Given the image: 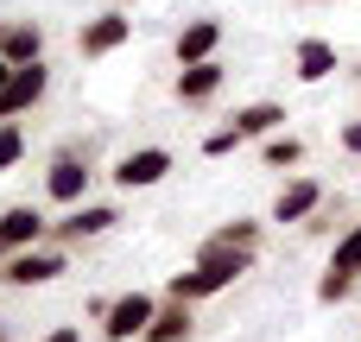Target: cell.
Instances as JSON below:
<instances>
[{
    "instance_id": "12",
    "label": "cell",
    "mask_w": 361,
    "mask_h": 342,
    "mask_svg": "<svg viewBox=\"0 0 361 342\" xmlns=\"http://www.w3.org/2000/svg\"><path fill=\"white\" fill-rule=\"evenodd\" d=\"M216 44H222V25H216V19H190V25L178 32V63H209Z\"/></svg>"
},
{
    "instance_id": "1",
    "label": "cell",
    "mask_w": 361,
    "mask_h": 342,
    "mask_svg": "<svg viewBox=\"0 0 361 342\" xmlns=\"http://www.w3.org/2000/svg\"><path fill=\"white\" fill-rule=\"evenodd\" d=\"M44 89H51L44 57H38V63H13V76H6V89H0V121H13V114L38 108V102H44Z\"/></svg>"
},
{
    "instance_id": "9",
    "label": "cell",
    "mask_w": 361,
    "mask_h": 342,
    "mask_svg": "<svg viewBox=\"0 0 361 342\" xmlns=\"http://www.w3.org/2000/svg\"><path fill=\"white\" fill-rule=\"evenodd\" d=\"M44 228H51V222H44L32 203H13V209L0 216V248H13V254H19V248H38Z\"/></svg>"
},
{
    "instance_id": "24",
    "label": "cell",
    "mask_w": 361,
    "mask_h": 342,
    "mask_svg": "<svg viewBox=\"0 0 361 342\" xmlns=\"http://www.w3.org/2000/svg\"><path fill=\"white\" fill-rule=\"evenodd\" d=\"M44 342H82V336H76V330L63 324V330H51V336H44Z\"/></svg>"
},
{
    "instance_id": "19",
    "label": "cell",
    "mask_w": 361,
    "mask_h": 342,
    "mask_svg": "<svg viewBox=\"0 0 361 342\" xmlns=\"http://www.w3.org/2000/svg\"><path fill=\"white\" fill-rule=\"evenodd\" d=\"M260 159H267V165H298V159H305V146H298L292 133H273V140L260 146Z\"/></svg>"
},
{
    "instance_id": "16",
    "label": "cell",
    "mask_w": 361,
    "mask_h": 342,
    "mask_svg": "<svg viewBox=\"0 0 361 342\" xmlns=\"http://www.w3.org/2000/svg\"><path fill=\"white\" fill-rule=\"evenodd\" d=\"M184 336H190V305H178V298L159 305L152 324H146V342H184Z\"/></svg>"
},
{
    "instance_id": "3",
    "label": "cell",
    "mask_w": 361,
    "mask_h": 342,
    "mask_svg": "<svg viewBox=\"0 0 361 342\" xmlns=\"http://www.w3.org/2000/svg\"><path fill=\"white\" fill-rule=\"evenodd\" d=\"M152 298L146 292H127V298H114L108 311H102V336L108 342H133V336H146V324H152Z\"/></svg>"
},
{
    "instance_id": "20",
    "label": "cell",
    "mask_w": 361,
    "mask_h": 342,
    "mask_svg": "<svg viewBox=\"0 0 361 342\" xmlns=\"http://www.w3.org/2000/svg\"><path fill=\"white\" fill-rule=\"evenodd\" d=\"M19 159H25V133H19L13 121H0V171H13Z\"/></svg>"
},
{
    "instance_id": "17",
    "label": "cell",
    "mask_w": 361,
    "mask_h": 342,
    "mask_svg": "<svg viewBox=\"0 0 361 342\" xmlns=\"http://www.w3.org/2000/svg\"><path fill=\"white\" fill-rule=\"evenodd\" d=\"M209 292H228L209 267H190V273H171V298L178 305H197V298H209Z\"/></svg>"
},
{
    "instance_id": "26",
    "label": "cell",
    "mask_w": 361,
    "mask_h": 342,
    "mask_svg": "<svg viewBox=\"0 0 361 342\" xmlns=\"http://www.w3.org/2000/svg\"><path fill=\"white\" fill-rule=\"evenodd\" d=\"M0 342H6V317H0Z\"/></svg>"
},
{
    "instance_id": "25",
    "label": "cell",
    "mask_w": 361,
    "mask_h": 342,
    "mask_svg": "<svg viewBox=\"0 0 361 342\" xmlns=\"http://www.w3.org/2000/svg\"><path fill=\"white\" fill-rule=\"evenodd\" d=\"M6 76H13V63H6V57H0V89H6Z\"/></svg>"
},
{
    "instance_id": "10",
    "label": "cell",
    "mask_w": 361,
    "mask_h": 342,
    "mask_svg": "<svg viewBox=\"0 0 361 342\" xmlns=\"http://www.w3.org/2000/svg\"><path fill=\"white\" fill-rule=\"evenodd\" d=\"M241 140H273L279 127H286V108L279 102H247V108H235V121H228Z\"/></svg>"
},
{
    "instance_id": "14",
    "label": "cell",
    "mask_w": 361,
    "mask_h": 342,
    "mask_svg": "<svg viewBox=\"0 0 361 342\" xmlns=\"http://www.w3.org/2000/svg\"><path fill=\"white\" fill-rule=\"evenodd\" d=\"M216 89H222V63H216V57H209V63H184V70H178V102H190V108H197V102H209Z\"/></svg>"
},
{
    "instance_id": "15",
    "label": "cell",
    "mask_w": 361,
    "mask_h": 342,
    "mask_svg": "<svg viewBox=\"0 0 361 342\" xmlns=\"http://www.w3.org/2000/svg\"><path fill=\"white\" fill-rule=\"evenodd\" d=\"M0 57H6V63H38V57H44V32L25 25V19H19V25H0Z\"/></svg>"
},
{
    "instance_id": "13",
    "label": "cell",
    "mask_w": 361,
    "mask_h": 342,
    "mask_svg": "<svg viewBox=\"0 0 361 342\" xmlns=\"http://www.w3.org/2000/svg\"><path fill=\"white\" fill-rule=\"evenodd\" d=\"M292 63H298V83H324V76H336V44L330 38H298Z\"/></svg>"
},
{
    "instance_id": "6",
    "label": "cell",
    "mask_w": 361,
    "mask_h": 342,
    "mask_svg": "<svg viewBox=\"0 0 361 342\" xmlns=\"http://www.w3.org/2000/svg\"><path fill=\"white\" fill-rule=\"evenodd\" d=\"M127 38H133V19H127V13H95V19L82 25L76 51H82V57H108V51H121Z\"/></svg>"
},
{
    "instance_id": "11",
    "label": "cell",
    "mask_w": 361,
    "mask_h": 342,
    "mask_svg": "<svg viewBox=\"0 0 361 342\" xmlns=\"http://www.w3.org/2000/svg\"><path fill=\"white\" fill-rule=\"evenodd\" d=\"M317 203H324V184H317V178H292V184L279 190V203H273V222H305Z\"/></svg>"
},
{
    "instance_id": "7",
    "label": "cell",
    "mask_w": 361,
    "mask_h": 342,
    "mask_svg": "<svg viewBox=\"0 0 361 342\" xmlns=\"http://www.w3.org/2000/svg\"><path fill=\"white\" fill-rule=\"evenodd\" d=\"M114 222H121V216H114L108 203H76L63 222H51V235H57V241H95V235H108Z\"/></svg>"
},
{
    "instance_id": "23",
    "label": "cell",
    "mask_w": 361,
    "mask_h": 342,
    "mask_svg": "<svg viewBox=\"0 0 361 342\" xmlns=\"http://www.w3.org/2000/svg\"><path fill=\"white\" fill-rule=\"evenodd\" d=\"M343 146H349V152H361V121H349V127H343Z\"/></svg>"
},
{
    "instance_id": "21",
    "label": "cell",
    "mask_w": 361,
    "mask_h": 342,
    "mask_svg": "<svg viewBox=\"0 0 361 342\" xmlns=\"http://www.w3.org/2000/svg\"><path fill=\"white\" fill-rule=\"evenodd\" d=\"M349 292H355V279H343V273H324V279H317V298H324V305H343Z\"/></svg>"
},
{
    "instance_id": "8",
    "label": "cell",
    "mask_w": 361,
    "mask_h": 342,
    "mask_svg": "<svg viewBox=\"0 0 361 342\" xmlns=\"http://www.w3.org/2000/svg\"><path fill=\"white\" fill-rule=\"evenodd\" d=\"M89 178H95V171H89L82 159H70V152H63V159H51L44 190H51V203H70V209H76V203H82V190H89Z\"/></svg>"
},
{
    "instance_id": "2",
    "label": "cell",
    "mask_w": 361,
    "mask_h": 342,
    "mask_svg": "<svg viewBox=\"0 0 361 342\" xmlns=\"http://www.w3.org/2000/svg\"><path fill=\"white\" fill-rule=\"evenodd\" d=\"M57 273H63V254L57 248H19V254L0 260V279L6 286H51Z\"/></svg>"
},
{
    "instance_id": "18",
    "label": "cell",
    "mask_w": 361,
    "mask_h": 342,
    "mask_svg": "<svg viewBox=\"0 0 361 342\" xmlns=\"http://www.w3.org/2000/svg\"><path fill=\"white\" fill-rule=\"evenodd\" d=\"M330 273H343V279H361V222L336 241V254H330Z\"/></svg>"
},
{
    "instance_id": "4",
    "label": "cell",
    "mask_w": 361,
    "mask_h": 342,
    "mask_svg": "<svg viewBox=\"0 0 361 342\" xmlns=\"http://www.w3.org/2000/svg\"><path fill=\"white\" fill-rule=\"evenodd\" d=\"M197 267H209V273H216L222 286H235V279H241V273L254 267V248H247V241H228V235L216 228V235H209V241L197 248Z\"/></svg>"
},
{
    "instance_id": "5",
    "label": "cell",
    "mask_w": 361,
    "mask_h": 342,
    "mask_svg": "<svg viewBox=\"0 0 361 342\" xmlns=\"http://www.w3.org/2000/svg\"><path fill=\"white\" fill-rule=\"evenodd\" d=\"M165 171H171V152H165V146H140V152H127V159L114 165V184H121V190H152Z\"/></svg>"
},
{
    "instance_id": "22",
    "label": "cell",
    "mask_w": 361,
    "mask_h": 342,
    "mask_svg": "<svg viewBox=\"0 0 361 342\" xmlns=\"http://www.w3.org/2000/svg\"><path fill=\"white\" fill-rule=\"evenodd\" d=\"M235 146H241V133H235V127H216V133L203 140V152H209V159H228Z\"/></svg>"
}]
</instances>
